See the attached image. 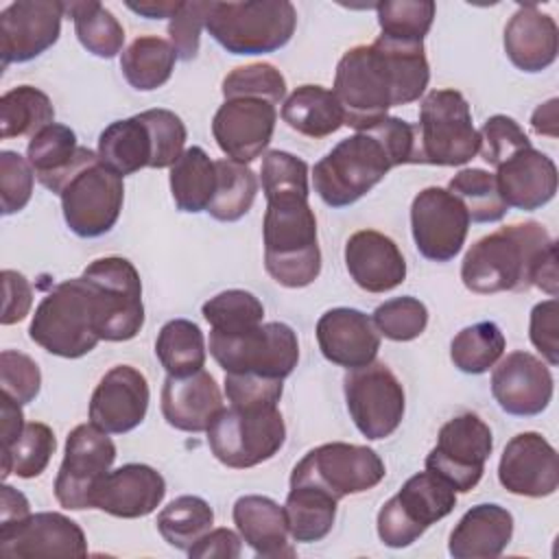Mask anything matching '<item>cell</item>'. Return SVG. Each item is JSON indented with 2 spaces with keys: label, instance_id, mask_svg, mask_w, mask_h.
<instances>
[{
  "label": "cell",
  "instance_id": "cell-1",
  "mask_svg": "<svg viewBox=\"0 0 559 559\" xmlns=\"http://www.w3.org/2000/svg\"><path fill=\"white\" fill-rule=\"evenodd\" d=\"M428 81L424 44H402L380 35L373 44L354 46L338 59L332 92L343 124L365 131L386 118L391 107L419 100Z\"/></svg>",
  "mask_w": 559,
  "mask_h": 559
},
{
  "label": "cell",
  "instance_id": "cell-2",
  "mask_svg": "<svg viewBox=\"0 0 559 559\" xmlns=\"http://www.w3.org/2000/svg\"><path fill=\"white\" fill-rule=\"evenodd\" d=\"M310 186L266 190L262 218L266 273L286 288L310 286L321 273L317 218L308 203Z\"/></svg>",
  "mask_w": 559,
  "mask_h": 559
},
{
  "label": "cell",
  "instance_id": "cell-3",
  "mask_svg": "<svg viewBox=\"0 0 559 559\" xmlns=\"http://www.w3.org/2000/svg\"><path fill=\"white\" fill-rule=\"evenodd\" d=\"M552 242L537 221L500 227L467 249L461 262V280L476 295L528 290L535 264Z\"/></svg>",
  "mask_w": 559,
  "mask_h": 559
},
{
  "label": "cell",
  "instance_id": "cell-4",
  "mask_svg": "<svg viewBox=\"0 0 559 559\" xmlns=\"http://www.w3.org/2000/svg\"><path fill=\"white\" fill-rule=\"evenodd\" d=\"M28 336L61 358H81L98 345L94 297L81 275L57 284L37 304Z\"/></svg>",
  "mask_w": 559,
  "mask_h": 559
},
{
  "label": "cell",
  "instance_id": "cell-5",
  "mask_svg": "<svg viewBox=\"0 0 559 559\" xmlns=\"http://www.w3.org/2000/svg\"><path fill=\"white\" fill-rule=\"evenodd\" d=\"M391 168L395 164L382 140L369 129L356 131L314 164V192L330 207H347L378 186Z\"/></svg>",
  "mask_w": 559,
  "mask_h": 559
},
{
  "label": "cell",
  "instance_id": "cell-6",
  "mask_svg": "<svg viewBox=\"0 0 559 559\" xmlns=\"http://www.w3.org/2000/svg\"><path fill=\"white\" fill-rule=\"evenodd\" d=\"M297 26L288 0L212 2L205 28L231 55H266L286 46Z\"/></svg>",
  "mask_w": 559,
  "mask_h": 559
},
{
  "label": "cell",
  "instance_id": "cell-7",
  "mask_svg": "<svg viewBox=\"0 0 559 559\" xmlns=\"http://www.w3.org/2000/svg\"><path fill=\"white\" fill-rule=\"evenodd\" d=\"M417 164L463 166L480 148L469 103L456 90H432L419 107Z\"/></svg>",
  "mask_w": 559,
  "mask_h": 559
},
{
  "label": "cell",
  "instance_id": "cell-8",
  "mask_svg": "<svg viewBox=\"0 0 559 559\" xmlns=\"http://www.w3.org/2000/svg\"><path fill=\"white\" fill-rule=\"evenodd\" d=\"M81 277L92 290L100 341H131L144 325L142 280L138 269L120 255L90 262Z\"/></svg>",
  "mask_w": 559,
  "mask_h": 559
},
{
  "label": "cell",
  "instance_id": "cell-9",
  "mask_svg": "<svg viewBox=\"0 0 559 559\" xmlns=\"http://www.w3.org/2000/svg\"><path fill=\"white\" fill-rule=\"evenodd\" d=\"M207 445L216 461L231 469L255 467L273 459L286 441V424L277 406H227L210 424Z\"/></svg>",
  "mask_w": 559,
  "mask_h": 559
},
{
  "label": "cell",
  "instance_id": "cell-10",
  "mask_svg": "<svg viewBox=\"0 0 559 559\" xmlns=\"http://www.w3.org/2000/svg\"><path fill=\"white\" fill-rule=\"evenodd\" d=\"M210 354L225 373H255L284 380L299 360V341L282 321L260 323L245 332H210Z\"/></svg>",
  "mask_w": 559,
  "mask_h": 559
},
{
  "label": "cell",
  "instance_id": "cell-11",
  "mask_svg": "<svg viewBox=\"0 0 559 559\" xmlns=\"http://www.w3.org/2000/svg\"><path fill=\"white\" fill-rule=\"evenodd\" d=\"M456 507V491L432 472L411 476L400 491L378 511V537L389 548H406L417 542L430 524L443 520Z\"/></svg>",
  "mask_w": 559,
  "mask_h": 559
},
{
  "label": "cell",
  "instance_id": "cell-12",
  "mask_svg": "<svg viewBox=\"0 0 559 559\" xmlns=\"http://www.w3.org/2000/svg\"><path fill=\"white\" fill-rule=\"evenodd\" d=\"M386 474L384 461L367 445L332 441L312 448L293 467L290 485H314L336 500L373 489Z\"/></svg>",
  "mask_w": 559,
  "mask_h": 559
},
{
  "label": "cell",
  "instance_id": "cell-13",
  "mask_svg": "<svg viewBox=\"0 0 559 559\" xmlns=\"http://www.w3.org/2000/svg\"><path fill=\"white\" fill-rule=\"evenodd\" d=\"M66 225L81 238H98L116 225L122 201V177L98 157L79 168L59 192Z\"/></svg>",
  "mask_w": 559,
  "mask_h": 559
},
{
  "label": "cell",
  "instance_id": "cell-14",
  "mask_svg": "<svg viewBox=\"0 0 559 559\" xmlns=\"http://www.w3.org/2000/svg\"><path fill=\"white\" fill-rule=\"evenodd\" d=\"M349 417L362 437L378 441L391 437L402 424L406 395L402 382L384 362L349 369L343 378Z\"/></svg>",
  "mask_w": 559,
  "mask_h": 559
},
{
  "label": "cell",
  "instance_id": "cell-15",
  "mask_svg": "<svg viewBox=\"0 0 559 559\" xmlns=\"http://www.w3.org/2000/svg\"><path fill=\"white\" fill-rule=\"evenodd\" d=\"M491 450V428L476 413H461L441 426L426 469L450 483L456 493H467L483 478Z\"/></svg>",
  "mask_w": 559,
  "mask_h": 559
},
{
  "label": "cell",
  "instance_id": "cell-16",
  "mask_svg": "<svg viewBox=\"0 0 559 559\" xmlns=\"http://www.w3.org/2000/svg\"><path fill=\"white\" fill-rule=\"evenodd\" d=\"M116 445L109 432L98 426L79 424L66 439L63 461L55 478V498L63 509H92V493L98 480L111 469Z\"/></svg>",
  "mask_w": 559,
  "mask_h": 559
},
{
  "label": "cell",
  "instance_id": "cell-17",
  "mask_svg": "<svg viewBox=\"0 0 559 559\" xmlns=\"http://www.w3.org/2000/svg\"><path fill=\"white\" fill-rule=\"evenodd\" d=\"M469 214L448 190L428 186L413 199L411 231L417 251L432 262H450L465 245Z\"/></svg>",
  "mask_w": 559,
  "mask_h": 559
},
{
  "label": "cell",
  "instance_id": "cell-18",
  "mask_svg": "<svg viewBox=\"0 0 559 559\" xmlns=\"http://www.w3.org/2000/svg\"><path fill=\"white\" fill-rule=\"evenodd\" d=\"M66 2L17 0L0 13V57L2 68L26 63L46 52L61 33Z\"/></svg>",
  "mask_w": 559,
  "mask_h": 559
},
{
  "label": "cell",
  "instance_id": "cell-19",
  "mask_svg": "<svg viewBox=\"0 0 559 559\" xmlns=\"http://www.w3.org/2000/svg\"><path fill=\"white\" fill-rule=\"evenodd\" d=\"M2 557H85L83 528L63 513L41 511L0 526Z\"/></svg>",
  "mask_w": 559,
  "mask_h": 559
},
{
  "label": "cell",
  "instance_id": "cell-20",
  "mask_svg": "<svg viewBox=\"0 0 559 559\" xmlns=\"http://www.w3.org/2000/svg\"><path fill=\"white\" fill-rule=\"evenodd\" d=\"M277 122V109L264 98H229L212 118L218 148L234 162L249 164L266 151Z\"/></svg>",
  "mask_w": 559,
  "mask_h": 559
},
{
  "label": "cell",
  "instance_id": "cell-21",
  "mask_svg": "<svg viewBox=\"0 0 559 559\" xmlns=\"http://www.w3.org/2000/svg\"><path fill=\"white\" fill-rule=\"evenodd\" d=\"M552 391L555 380L548 365L531 352H511L493 367L491 395L509 415H539L550 404Z\"/></svg>",
  "mask_w": 559,
  "mask_h": 559
},
{
  "label": "cell",
  "instance_id": "cell-22",
  "mask_svg": "<svg viewBox=\"0 0 559 559\" xmlns=\"http://www.w3.org/2000/svg\"><path fill=\"white\" fill-rule=\"evenodd\" d=\"M500 485L515 496L546 498L559 487L557 450L539 432H520L502 450L498 463Z\"/></svg>",
  "mask_w": 559,
  "mask_h": 559
},
{
  "label": "cell",
  "instance_id": "cell-23",
  "mask_svg": "<svg viewBox=\"0 0 559 559\" xmlns=\"http://www.w3.org/2000/svg\"><path fill=\"white\" fill-rule=\"evenodd\" d=\"M148 400L144 373L131 365H116L92 393L90 421L109 435H124L144 421Z\"/></svg>",
  "mask_w": 559,
  "mask_h": 559
},
{
  "label": "cell",
  "instance_id": "cell-24",
  "mask_svg": "<svg viewBox=\"0 0 559 559\" xmlns=\"http://www.w3.org/2000/svg\"><path fill=\"white\" fill-rule=\"evenodd\" d=\"M166 496L164 476L144 463H127L109 469L92 493V509L114 518L135 520L153 513Z\"/></svg>",
  "mask_w": 559,
  "mask_h": 559
},
{
  "label": "cell",
  "instance_id": "cell-25",
  "mask_svg": "<svg viewBox=\"0 0 559 559\" xmlns=\"http://www.w3.org/2000/svg\"><path fill=\"white\" fill-rule=\"evenodd\" d=\"M314 332L325 360L347 371L373 362L380 349V332L371 317L356 308L341 306L323 312Z\"/></svg>",
  "mask_w": 559,
  "mask_h": 559
},
{
  "label": "cell",
  "instance_id": "cell-26",
  "mask_svg": "<svg viewBox=\"0 0 559 559\" xmlns=\"http://www.w3.org/2000/svg\"><path fill=\"white\" fill-rule=\"evenodd\" d=\"M345 266L349 277L367 293H386L406 280V260L389 236L360 229L345 242Z\"/></svg>",
  "mask_w": 559,
  "mask_h": 559
},
{
  "label": "cell",
  "instance_id": "cell-27",
  "mask_svg": "<svg viewBox=\"0 0 559 559\" xmlns=\"http://www.w3.org/2000/svg\"><path fill=\"white\" fill-rule=\"evenodd\" d=\"M223 408L221 389L205 369L190 376H166L162 415L168 426L183 432H205Z\"/></svg>",
  "mask_w": 559,
  "mask_h": 559
},
{
  "label": "cell",
  "instance_id": "cell-28",
  "mask_svg": "<svg viewBox=\"0 0 559 559\" xmlns=\"http://www.w3.org/2000/svg\"><path fill=\"white\" fill-rule=\"evenodd\" d=\"M496 183L507 207L533 212L552 201L557 166L546 153L526 146L496 168Z\"/></svg>",
  "mask_w": 559,
  "mask_h": 559
},
{
  "label": "cell",
  "instance_id": "cell-29",
  "mask_svg": "<svg viewBox=\"0 0 559 559\" xmlns=\"http://www.w3.org/2000/svg\"><path fill=\"white\" fill-rule=\"evenodd\" d=\"M87 146L76 144V133L59 122L44 127L35 133L26 146V159L37 177V181L50 192L59 194L66 181L85 164L96 159Z\"/></svg>",
  "mask_w": 559,
  "mask_h": 559
},
{
  "label": "cell",
  "instance_id": "cell-30",
  "mask_svg": "<svg viewBox=\"0 0 559 559\" xmlns=\"http://www.w3.org/2000/svg\"><path fill=\"white\" fill-rule=\"evenodd\" d=\"M559 50V31L552 15L535 4H522L504 26V52L522 72L550 68Z\"/></svg>",
  "mask_w": 559,
  "mask_h": 559
},
{
  "label": "cell",
  "instance_id": "cell-31",
  "mask_svg": "<svg viewBox=\"0 0 559 559\" xmlns=\"http://www.w3.org/2000/svg\"><path fill=\"white\" fill-rule=\"evenodd\" d=\"M234 524L242 542L262 559L295 557L288 542V522L284 507L269 496H240L231 509Z\"/></svg>",
  "mask_w": 559,
  "mask_h": 559
},
{
  "label": "cell",
  "instance_id": "cell-32",
  "mask_svg": "<svg viewBox=\"0 0 559 559\" xmlns=\"http://www.w3.org/2000/svg\"><path fill=\"white\" fill-rule=\"evenodd\" d=\"M513 537V515L496 504H476L456 522L450 533L448 552L454 559L500 557Z\"/></svg>",
  "mask_w": 559,
  "mask_h": 559
},
{
  "label": "cell",
  "instance_id": "cell-33",
  "mask_svg": "<svg viewBox=\"0 0 559 559\" xmlns=\"http://www.w3.org/2000/svg\"><path fill=\"white\" fill-rule=\"evenodd\" d=\"M98 159L120 177L151 168L153 140L146 122L138 116L107 124L98 135Z\"/></svg>",
  "mask_w": 559,
  "mask_h": 559
},
{
  "label": "cell",
  "instance_id": "cell-34",
  "mask_svg": "<svg viewBox=\"0 0 559 559\" xmlns=\"http://www.w3.org/2000/svg\"><path fill=\"white\" fill-rule=\"evenodd\" d=\"M282 120L306 138H328L343 127V111L332 90L299 85L282 105Z\"/></svg>",
  "mask_w": 559,
  "mask_h": 559
},
{
  "label": "cell",
  "instance_id": "cell-35",
  "mask_svg": "<svg viewBox=\"0 0 559 559\" xmlns=\"http://www.w3.org/2000/svg\"><path fill=\"white\" fill-rule=\"evenodd\" d=\"M338 500L314 485H290L284 502L288 533L295 542L312 544L328 537L336 520Z\"/></svg>",
  "mask_w": 559,
  "mask_h": 559
},
{
  "label": "cell",
  "instance_id": "cell-36",
  "mask_svg": "<svg viewBox=\"0 0 559 559\" xmlns=\"http://www.w3.org/2000/svg\"><path fill=\"white\" fill-rule=\"evenodd\" d=\"M175 61L177 52L168 39L144 35L122 50L120 70L133 90L153 92L173 76Z\"/></svg>",
  "mask_w": 559,
  "mask_h": 559
},
{
  "label": "cell",
  "instance_id": "cell-37",
  "mask_svg": "<svg viewBox=\"0 0 559 559\" xmlns=\"http://www.w3.org/2000/svg\"><path fill=\"white\" fill-rule=\"evenodd\" d=\"M216 188V164L201 146H190L170 166V194L177 210L197 214L207 210Z\"/></svg>",
  "mask_w": 559,
  "mask_h": 559
},
{
  "label": "cell",
  "instance_id": "cell-38",
  "mask_svg": "<svg viewBox=\"0 0 559 559\" xmlns=\"http://www.w3.org/2000/svg\"><path fill=\"white\" fill-rule=\"evenodd\" d=\"M214 164L216 188L205 212L221 223H234L251 210L258 194V177L247 164L229 157L216 159Z\"/></svg>",
  "mask_w": 559,
  "mask_h": 559
},
{
  "label": "cell",
  "instance_id": "cell-39",
  "mask_svg": "<svg viewBox=\"0 0 559 559\" xmlns=\"http://www.w3.org/2000/svg\"><path fill=\"white\" fill-rule=\"evenodd\" d=\"M155 356L168 376H190L205 365V336L194 321L170 319L155 341Z\"/></svg>",
  "mask_w": 559,
  "mask_h": 559
},
{
  "label": "cell",
  "instance_id": "cell-40",
  "mask_svg": "<svg viewBox=\"0 0 559 559\" xmlns=\"http://www.w3.org/2000/svg\"><path fill=\"white\" fill-rule=\"evenodd\" d=\"M55 122V107L41 90L17 85L0 98V135L2 140L35 135Z\"/></svg>",
  "mask_w": 559,
  "mask_h": 559
},
{
  "label": "cell",
  "instance_id": "cell-41",
  "mask_svg": "<svg viewBox=\"0 0 559 559\" xmlns=\"http://www.w3.org/2000/svg\"><path fill=\"white\" fill-rule=\"evenodd\" d=\"M66 13H70L74 22V33L81 46L100 59H111L122 50L124 28L114 17L109 9H105L96 0L83 2H66Z\"/></svg>",
  "mask_w": 559,
  "mask_h": 559
},
{
  "label": "cell",
  "instance_id": "cell-42",
  "mask_svg": "<svg viewBox=\"0 0 559 559\" xmlns=\"http://www.w3.org/2000/svg\"><path fill=\"white\" fill-rule=\"evenodd\" d=\"M214 524L212 507L199 496H179L157 513V531L164 542L188 552Z\"/></svg>",
  "mask_w": 559,
  "mask_h": 559
},
{
  "label": "cell",
  "instance_id": "cell-43",
  "mask_svg": "<svg viewBox=\"0 0 559 559\" xmlns=\"http://www.w3.org/2000/svg\"><path fill=\"white\" fill-rule=\"evenodd\" d=\"M504 334L493 321H478L463 328L450 343V358L463 373H485L504 354Z\"/></svg>",
  "mask_w": 559,
  "mask_h": 559
},
{
  "label": "cell",
  "instance_id": "cell-44",
  "mask_svg": "<svg viewBox=\"0 0 559 559\" xmlns=\"http://www.w3.org/2000/svg\"><path fill=\"white\" fill-rule=\"evenodd\" d=\"M448 190L465 205L469 221L474 223H498L509 210L500 197L496 175L485 168L459 170L450 179Z\"/></svg>",
  "mask_w": 559,
  "mask_h": 559
},
{
  "label": "cell",
  "instance_id": "cell-45",
  "mask_svg": "<svg viewBox=\"0 0 559 559\" xmlns=\"http://www.w3.org/2000/svg\"><path fill=\"white\" fill-rule=\"evenodd\" d=\"M57 450V439L50 426L41 421H28L17 441L2 450V478L9 474L20 478H37L50 463Z\"/></svg>",
  "mask_w": 559,
  "mask_h": 559
},
{
  "label": "cell",
  "instance_id": "cell-46",
  "mask_svg": "<svg viewBox=\"0 0 559 559\" xmlns=\"http://www.w3.org/2000/svg\"><path fill=\"white\" fill-rule=\"evenodd\" d=\"M376 11L382 37L402 44H424L437 7L432 0H386L378 2Z\"/></svg>",
  "mask_w": 559,
  "mask_h": 559
},
{
  "label": "cell",
  "instance_id": "cell-47",
  "mask_svg": "<svg viewBox=\"0 0 559 559\" xmlns=\"http://www.w3.org/2000/svg\"><path fill=\"white\" fill-rule=\"evenodd\" d=\"M201 314L214 332L236 334L260 325L264 319V306L253 293L229 288L210 297L203 304Z\"/></svg>",
  "mask_w": 559,
  "mask_h": 559
},
{
  "label": "cell",
  "instance_id": "cell-48",
  "mask_svg": "<svg viewBox=\"0 0 559 559\" xmlns=\"http://www.w3.org/2000/svg\"><path fill=\"white\" fill-rule=\"evenodd\" d=\"M225 100L229 98H264L280 105L286 96V79L273 63H249L234 68L221 85Z\"/></svg>",
  "mask_w": 559,
  "mask_h": 559
},
{
  "label": "cell",
  "instance_id": "cell-49",
  "mask_svg": "<svg viewBox=\"0 0 559 559\" xmlns=\"http://www.w3.org/2000/svg\"><path fill=\"white\" fill-rule=\"evenodd\" d=\"M371 321L384 338L406 343V341L417 338L426 330L428 308L417 297L402 295V297H393V299L380 304L373 310Z\"/></svg>",
  "mask_w": 559,
  "mask_h": 559
},
{
  "label": "cell",
  "instance_id": "cell-50",
  "mask_svg": "<svg viewBox=\"0 0 559 559\" xmlns=\"http://www.w3.org/2000/svg\"><path fill=\"white\" fill-rule=\"evenodd\" d=\"M146 122L153 140V162L151 168H170L181 153L186 151V124L183 120L170 109H146L140 114Z\"/></svg>",
  "mask_w": 559,
  "mask_h": 559
},
{
  "label": "cell",
  "instance_id": "cell-51",
  "mask_svg": "<svg viewBox=\"0 0 559 559\" xmlns=\"http://www.w3.org/2000/svg\"><path fill=\"white\" fill-rule=\"evenodd\" d=\"M478 135H480L478 153L493 168H498L518 151L533 146L524 129L511 116H504V114H496L487 118Z\"/></svg>",
  "mask_w": 559,
  "mask_h": 559
},
{
  "label": "cell",
  "instance_id": "cell-52",
  "mask_svg": "<svg viewBox=\"0 0 559 559\" xmlns=\"http://www.w3.org/2000/svg\"><path fill=\"white\" fill-rule=\"evenodd\" d=\"M35 173L26 157L15 151H0V197L2 214H15L24 210L33 197Z\"/></svg>",
  "mask_w": 559,
  "mask_h": 559
},
{
  "label": "cell",
  "instance_id": "cell-53",
  "mask_svg": "<svg viewBox=\"0 0 559 559\" xmlns=\"http://www.w3.org/2000/svg\"><path fill=\"white\" fill-rule=\"evenodd\" d=\"M0 384H2V393L11 395L20 404H28L39 395L41 371L31 356L15 349H2Z\"/></svg>",
  "mask_w": 559,
  "mask_h": 559
},
{
  "label": "cell",
  "instance_id": "cell-54",
  "mask_svg": "<svg viewBox=\"0 0 559 559\" xmlns=\"http://www.w3.org/2000/svg\"><path fill=\"white\" fill-rule=\"evenodd\" d=\"M210 4L203 0H183L179 11L168 22V37L177 52V59L190 61L199 52L201 31L205 28Z\"/></svg>",
  "mask_w": 559,
  "mask_h": 559
},
{
  "label": "cell",
  "instance_id": "cell-55",
  "mask_svg": "<svg viewBox=\"0 0 559 559\" xmlns=\"http://www.w3.org/2000/svg\"><path fill=\"white\" fill-rule=\"evenodd\" d=\"M223 384L227 402L242 408H273L284 391L282 380L255 373H225Z\"/></svg>",
  "mask_w": 559,
  "mask_h": 559
},
{
  "label": "cell",
  "instance_id": "cell-56",
  "mask_svg": "<svg viewBox=\"0 0 559 559\" xmlns=\"http://www.w3.org/2000/svg\"><path fill=\"white\" fill-rule=\"evenodd\" d=\"M528 336L550 367L559 365V301L550 297L531 310Z\"/></svg>",
  "mask_w": 559,
  "mask_h": 559
},
{
  "label": "cell",
  "instance_id": "cell-57",
  "mask_svg": "<svg viewBox=\"0 0 559 559\" xmlns=\"http://www.w3.org/2000/svg\"><path fill=\"white\" fill-rule=\"evenodd\" d=\"M2 290H4V304H2L0 323L13 325L31 312L33 288L22 273H17L13 269H4L2 271Z\"/></svg>",
  "mask_w": 559,
  "mask_h": 559
},
{
  "label": "cell",
  "instance_id": "cell-58",
  "mask_svg": "<svg viewBox=\"0 0 559 559\" xmlns=\"http://www.w3.org/2000/svg\"><path fill=\"white\" fill-rule=\"evenodd\" d=\"M242 552V537L231 528H210L190 550L188 555L194 559H238Z\"/></svg>",
  "mask_w": 559,
  "mask_h": 559
},
{
  "label": "cell",
  "instance_id": "cell-59",
  "mask_svg": "<svg viewBox=\"0 0 559 559\" xmlns=\"http://www.w3.org/2000/svg\"><path fill=\"white\" fill-rule=\"evenodd\" d=\"M0 430H2V450L11 448L17 437L24 430V413H22V404L15 402L11 395L2 393V402H0Z\"/></svg>",
  "mask_w": 559,
  "mask_h": 559
},
{
  "label": "cell",
  "instance_id": "cell-60",
  "mask_svg": "<svg viewBox=\"0 0 559 559\" xmlns=\"http://www.w3.org/2000/svg\"><path fill=\"white\" fill-rule=\"evenodd\" d=\"M533 286L548 293L550 297L559 295V273H557V242H552L535 264Z\"/></svg>",
  "mask_w": 559,
  "mask_h": 559
},
{
  "label": "cell",
  "instance_id": "cell-61",
  "mask_svg": "<svg viewBox=\"0 0 559 559\" xmlns=\"http://www.w3.org/2000/svg\"><path fill=\"white\" fill-rule=\"evenodd\" d=\"M31 513V504L22 491L11 485H2L0 491V526L17 522Z\"/></svg>",
  "mask_w": 559,
  "mask_h": 559
},
{
  "label": "cell",
  "instance_id": "cell-62",
  "mask_svg": "<svg viewBox=\"0 0 559 559\" xmlns=\"http://www.w3.org/2000/svg\"><path fill=\"white\" fill-rule=\"evenodd\" d=\"M183 0H140V2H124L127 9H131L133 13L148 17V20H164V17H173Z\"/></svg>",
  "mask_w": 559,
  "mask_h": 559
},
{
  "label": "cell",
  "instance_id": "cell-63",
  "mask_svg": "<svg viewBox=\"0 0 559 559\" xmlns=\"http://www.w3.org/2000/svg\"><path fill=\"white\" fill-rule=\"evenodd\" d=\"M557 98H550L548 103L539 105L533 116H531V127L535 133L539 135H550L557 138Z\"/></svg>",
  "mask_w": 559,
  "mask_h": 559
}]
</instances>
